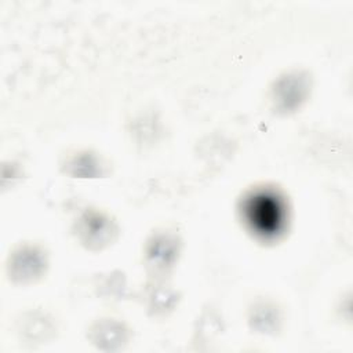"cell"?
Returning <instances> with one entry per match:
<instances>
[{
    "label": "cell",
    "mask_w": 353,
    "mask_h": 353,
    "mask_svg": "<svg viewBox=\"0 0 353 353\" xmlns=\"http://www.w3.org/2000/svg\"><path fill=\"white\" fill-rule=\"evenodd\" d=\"M247 216L252 228L261 234L279 233L284 211L280 201L270 194H258L248 201Z\"/></svg>",
    "instance_id": "cell-1"
}]
</instances>
